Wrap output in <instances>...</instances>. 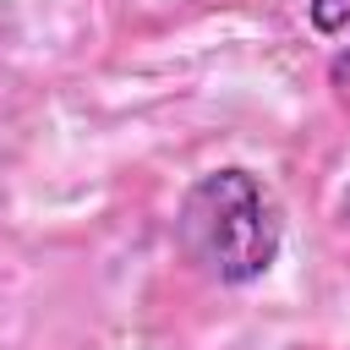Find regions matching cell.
<instances>
[{"mask_svg":"<svg viewBox=\"0 0 350 350\" xmlns=\"http://www.w3.org/2000/svg\"><path fill=\"white\" fill-rule=\"evenodd\" d=\"M175 235L180 252L219 284H252L279 257V213L246 170L202 175L180 202Z\"/></svg>","mask_w":350,"mask_h":350,"instance_id":"obj_1","label":"cell"},{"mask_svg":"<svg viewBox=\"0 0 350 350\" xmlns=\"http://www.w3.org/2000/svg\"><path fill=\"white\" fill-rule=\"evenodd\" d=\"M312 27H317V33L350 27V0H312Z\"/></svg>","mask_w":350,"mask_h":350,"instance_id":"obj_2","label":"cell"},{"mask_svg":"<svg viewBox=\"0 0 350 350\" xmlns=\"http://www.w3.org/2000/svg\"><path fill=\"white\" fill-rule=\"evenodd\" d=\"M328 77H334V82H339V88H345V82H350V49H345V55H334V66H328Z\"/></svg>","mask_w":350,"mask_h":350,"instance_id":"obj_3","label":"cell"},{"mask_svg":"<svg viewBox=\"0 0 350 350\" xmlns=\"http://www.w3.org/2000/svg\"><path fill=\"white\" fill-rule=\"evenodd\" d=\"M345 219H350V191H345Z\"/></svg>","mask_w":350,"mask_h":350,"instance_id":"obj_4","label":"cell"}]
</instances>
